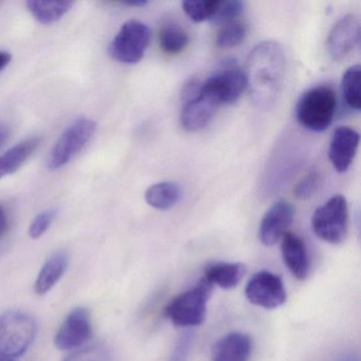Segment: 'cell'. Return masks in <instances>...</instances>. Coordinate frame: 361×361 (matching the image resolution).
<instances>
[{
  "label": "cell",
  "mask_w": 361,
  "mask_h": 361,
  "mask_svg": "<svg viewBox=\"0 0 361 361\" xmlns=\"http://www.w3.org/2000/svg\"><path fill=\"white\" fill-rule=\"evenodd\" d=\"M358 132L348 126H339L334 130L329 142V157L338 173L348 170L359 147Z\"/></svg>",
  "instance_id": "cell-13"
},
{
  "label": "cell",
  "mask_w": 361,
  "mask_h": 361,
  "mask_svg": "<svg viewBox=\"0 0 361 361\" xmlns=\"http://www.w3.org/2000/svg\"><path fill=\"white\" fill-rule=\"evenodd\" d=\"M321 185V176L318 172L308 173L295 188V195L298 200H305L314 196Z\"/></svg>",
  "instance_id": "cell-29"
},
{
  "label": "cell",
  "mask_w": 361,
  "mask_h": 361,
  "mask_svg": "<svg viewBox=\"0 0 361 361\" xmlns=\"http://www.w3.org/2000/svg\"><path fill=\"white\" fill-rule=\"evenodd\" d=\"M187 31L174 20H166L159 30L160 47L168 54H178L189 44Z\"/></svg>",
  "instance_id": "cell-22"
},
{
  "label": "cell",
  "mask_w": 361,
  "mask_h": 361,
  "mask_svg": "<svg viewBox=\"0 0 361 361\" xmlns=\"http://www.w3.org/2000/svg\"><path fill=\"white\" fill-rule=\"evenodd\" d=\"M64 361H111V354L104 344H92L75 350Z\"/></svg>",
  "instance_id": "cell-27"
},
{
  "label": "cell",
  "mask_w": 361,
  "mask_h": 361,
  "mask_svg": "<svg viewBox=\"0 0 361 361\" xmlns=\"http://www.w3.org/2000/svg\"><path fill=\"white\" fill-rule=\"evenodd\" d=\"M9 226V215H8L7 209L3 204H0V238H3L7 234Z\"/></svg>",
  "instance_id": "cell-31"
},
{
  "label": "cell",
  "mask_w": 361,
  "mask_h": 361,
  "mask_svg": "<svg viewBox=\"0 0 361 361\" xmlns=\"http://www.w3.org/2000/svg\"><path fill=\"white\" fill-rule=\"evenodd\" d=\"M283 261L295 278L305 280L310 272V259L303 240L295 234L287 232L281 243Z\"/></svg>",
  "instance_id": "cell-15"
},
{
  "label": "cell",
  "mask_w": 361,
  "mask_h": 361,
  "mask_svg": "<svg viewBox=\"0 0 361 361\" xmlns=\"http://www.w3.org/2000/svg\"><path fill=\"white\" fill-rule=\"evenodd\" d=\"M360 43V22L354 14H348L338 20L327 39L329 56L336 61L346 58Z\"/></svg>",
  "instance_id": "cell-11"
},
{
  "label": "cell",
  "mask_w": 361,
  "mask_h": 361,
  "mask_svg": "<svg viewBox=\"0 0 361 361\" xmlns=\"http://www.w3.org/2000/svg\"><path fill=\"white\" fill-rule=\"evenodd\" d=\"M217 109L219 107L200 94V90L195 97L183 102L181 126L189 133L200 132L210 123Z\"/></svg>",
  "instance_id": "cell-14"
},
{
  "label": "cell",
  "mask_w": 361,
  "mask_h": 361,
  "mask_svg": "<svg viewBox=\"0 0 361 361\" xmlns=\"http://www.w3.org/2000/svg\"><path fill=\"white\" fill-rule=\"evenodd\" d=\"M246 88L244 69L235 61H225L215 73L202 81L200 94L219 109L236 102Z\"/></svg>",
  "instance_id": "cell-4"
},
{
  "label": "cell",
  "mask_w": 361,
  "mask_h": 361,
  "mask_svg": "<svg viewBox=\"0 0 361 361\" xmlns=\"http://www.w3.org/2000/svg\"><path fill=\"white\" fill-rule=\"evenodd\" d=\"M295 219V209L286 200L274 202L262 219L259 238L265 246H274L282 240Z\"/></svg>",
  "instance_id": "cell-12"
},
{
  "label": "cell",
  "mask_w": 361,
  "mask_h": 361,
  "mask_svg": "<svg viewBox=\"0 0 361 361\" xmlns=\"http://www.w3.org/2000/svg\"><path fill=\"white\" fill-rule=\"evenodd\" d=\"M244 1H240V0L219 1L216 13H215L214 18L211 20V23L224 26V25L229 24V23L235 22L244 13Z\"/></svg>",
  "instance_id": "cell-26"
},
{
  "label": "cell",
  "mask_w": 361,
  "mask_h": 361,
  "mask_svg": "<svg viewBox=\"0 0 361 361\" xmlns=\"http://www.w3.org/2000/svg\"><path fill=\"white\" fill-rule=\"evenodd\" d=\"M37 322L28 312L9 310L0 316V361L16 360L32 345Z\"/></svg>",
  "instance_id": "cell-2"
},
{
  "label": "cell",
  "mask_w": 361,
  "mask_h": 361,
  "mask_svg": "<svg viewBox=\"0 0 361 361\" xmlns=\"http://www.w3.org/2000/svg\"><path fill=\"white\" fill-rule=\"evenodd\" d=\"M337 107V96L329 85H318L302 94L295 106V118L300 126L320 133L331 126Z\"/></svg>",
  "instance_id": "cell-3"
},
{
  "label": "cell",
  "mask_w": 361,
  "mask_h": 361,
  "mask_svg": "<svg viewBox=\"0 0 361 361\" xmlns=\"http://www.w3.org/2000/svg\"><path fill=\"white\" fill-rule=\"evenodd\" d=\"M252 352V340L246 334H227L212 348V361H249Z\"/></svg>",
  "instance_id": "cell-16"
},
{
  "label": "cell",
  "mask_w": 361,
  "mask_h": 361,
  "mask_svg": "<svg viewBox=\"0 0 361 361\" xmlns=\"http://www.w3.org/2000/svg\"><path fill=\"white\" fill-rule=\"evenodd\" d=\"M4 361H16V360H4Z\"/></svg>",
  "instance_id": "cell-35"
},
{
  "label": "cell",
  "mask_w": 361,
  "mask_h": 361,
  "mask_svg": "<svg viewBox=\"0 0 361 361\" xmlns=\"http://www.w3.org/2000/svg\"><path fill=\"white\" fill-rule=\"evenodd\" d=\"M41 145L39 137H31L20 141L18 145L0 155V179L18 172L29 158Z\"/></svg>",
  "instance_id": "cell-18"
},
{
  "label": "cell",
  "mask_w": 361,
  "mask_h": 361,
  "mask_svg": "<svg viewBox=\"0 0 361 361\" xmlns=\"http://www.w3.org/2000/svg\"><path fill=\"white\" fill-rule=\"evenodd\" d=\"M312 226L320 240L334 245L343 242L348 228V207L345 197L333 196L319 207L312 215Z\"/></svg>",
  "instance_id": "cell-8"
},
{
  "label": "cell",
  "mask_w": 361,
  "mask_h": 361,
  "mask_svg": "<svg viewBox=\"0 0 361 361\" xmlns=\"http://www.w3.org/2000/svg\"><path fill=\"white\" fill-rule=\"evenodd\" d=\"M190 345H191V339L188 336H185L177 344L176 350H175L170 361H185L188 354H189Z\"/></svg>",
  "instance_id": "cell-30"
},
{
  "label": "cell",
  "mask_w": 361,
  "mask_h": 361,
  "mask_svg": "<svg viewBox=\"0 0 361 361\" xmlns=\"http://www.w3.org/2000/svg\"><path fill=\"white\" fill-rule=\"evenodd\" d=\"M56 216V209H47L37 215L30 227H29V235L32 240H39L49 229Z\"/></svg>",
  "instance_id": "cell-28"
},
{
  "label": "cell",
  "mask_w": 361,
  "mask_h": 361,
  "mask_svg": "<svg viewBox=\"0 0 361 361\" xmlns=\"http://www.w3.org/2000/svg\"><path fill=\"white\" fill-rule=\"evenodd\" d=\"M360 77L361 69L359 65H354L346 69L341 80V90L344 101L350 109L360 111Z\"/></svg>",
  "instance_id": "cell-23"
},
{
  "label": "cell",
  "mask_w": 361,
  "mask_h": 361,
  "mask_svg": "<svg viewBox=\"0 0 361 361\" xmlns=\"http://www.w3.org/2000/svg\"><path fill=\"white\" fill-rule=\"evenodd\" d=\"M247 26L240 20L224 25L216 37V46L221 49H229L240 45L246 39Z\"/></svg>",
  "instance_id": "cell-25"
},
{
  "label": "cell",
  "mask_w": 361,
  "mask_h": 361,
  "mask_svg": "<svg viewBox=\"0 0 361 361\" xmlns=\"http://www.w3.org/2000/svg\"><path fill=\"white\" fill-rule=\"evenodd\" d=\"M12 56L9 52L0 50V73L7 68L8 65L11 63Z\"/></svg>",
  "instance_id": "cell-32"
},
{
  "label": "cell",
  "mask_w": 361,
  "mask_h": 361,
  "mask_svg": "<svg viewBox=\"0 0 361 361\" xmlns=\"http://www.w3.org/2000/svg\"><path fill=\"white\" fill-rule=\"evenodd\" d=\"M151 42L147 25L132 20L122 25L109 46V54L116 62L134 65L140 62Z\"/></svg>",
  "instance_id": "cell-7"
},
{
  "label": "cell",
  "mask_w": 361,
  "mask_h": 361,
  "mask_svg": "<svg viewBox=\"0 0 361 361\" xmlns=\"http://www.w3.org/2000/svg\"><path fill=\"white\" fill-rule=\"evenodd\" d=\"M206 279L200 280L193 288L175 297L164 310L166 318L181 327L197 326L206 318L207 304L212 291Z\"/></svg>",
  "instance_id": "cell-5"
},
{
  "label": "cell",
  "mask_w": 361,
  "mask_h": 361,
  "mask_svg": "<svg viewBox=\"0 0 361 361\" xmlns=\"http://www.w3.org/2000/svg\"><path fill=\"white\" fill-rule=\"evenodd\" d=\"M68 253L64 250L56 251L44 264L35 284L37 295H44L49 293L59 281L63 278L68 268Z\"/></svg>",
  "instance_id": "cell-17"
},
{
  "label": "cell",
  "mask_w": 361,
  "mask_h": 361,
  "mask_svg": "<svg viewBox=\"0 0 361 361\" xmlns=\"http://www.w3.org/2000/svg\"><path fill=\"white\" fill-rule=\"evenodd\" d=\"M92 314L85 307H75L67 314L54 337V344L61 350H71L83 345L92 338Z\"/></svg>",
  "instance_id": "cell-10"
},
{
  "label": "cell",
  "mask_w": 361,
  "mask_h": 361,
  "mask_svg": "<svg viewBox=\"0 0 361 361\" xmlns=\"http://www.w3.org/2000/svg\"><path fill=\"white\" fill-rule=\"evenodd\" d=\"M246 274V267L240 263L217 262L207 266L204 279L211 285H217L223 289H232L240 284Z\"/></svg>",
  "instance_id": "cell-19"
},
{
  "label": "cell",
  "mask_w": 361,
  "mask_h": 361,
  "mask_svg": "<svg viewBox=\"0 0 361 361\" xmlns=\"http://www.w3.org/2000/svg\"><path fill=\"white\" fill-rule=\"evenodd\" d=\"M181 198V189L172 181H161L147 188L145 200L149 206L157 210H170L178 204Z\"/></svg>",
  "instance_id": "cell-20"
},
{
  "label": "cell",
  "mask_w": 361,
  "mask_h": 361,
  "mask_svg": "<svg viewBox=\"0 0 361 361\" xmlns=\"http://www.w3.org/2000/svg\"><path fill=\"white\" fill-rule=\"evenodd\" d=\"M8 137H9V130L3 124H0V147L7 141Z\"/></svg>",
  "instance_id": "cell-33"
},
{
  "label": "cell",
  "mask_w": 361,
  "mask_h": 361,
  "mask_svg": "<svg viewBox=\"0 0 361 361\" xmlns=\"http://www.w3.org/2000/svg\"><path fill=\"white\" fill-rule=\"evenodd\" d=\"M285 64L284 50L278 42H262L251 50L244 71L253 102L261 109H269L278 99Z\"/></svg>",
  "instance_id": "cell-1"
},
{
  "label": "cell",
  "mask_w": 361,
  "mask_h": 361,
  "mask_svg": "<svg viewBox=\"0 0 361 361\" xmlns=\"http://www.w3.org/2000/svg\"><path fill=\"white\" fill-rule=\"evenodd\" d=\"M245 295L253 305L266 310L280 307L286 301L282 279L270 271L253 274L245 289Z\"/></svg>",
  "instance_id": "cell-9"
},
{
  "label": "cell",
  "mask_w": 361,
  "mask_h": 361,
  "mask_svg": "<svg viewBox=\"0 0 361 361\" xmlns=\"http://www.w3.org/2000/svg\"><path fill=\"white\" fill-rule=\"evenodd\" d=\"M75 3L73 1H37L31 0L26 4L31 16L43 25H51L59 22L71 11Z\"/></svg>",
  "instance_id": "cell-21"
},
{
  "label": "cell",
  "mask_w": 361,
  "mask_h": 361,
  "mask_svg": "<svg viewBox=\"0 0 361 361\" xmlns=\"http://www.w3.org/2000/svg\"><path fill=\"white\" fill-rule=\"evenodd\" d=\"M97 122L90 118H78L59 137L47 158V168L58 171L66 166L88 145L97 130Z\"/></svg>",
  "instance_id": "cell-6"
},
{
  "label": "cell",
  "mask_w": 361,
  "mask_h": 361,
  "mask_svg": "<svg viewBox=\"0 0 361 361\" xmlns=\"http://www.w3.org/2000/svg\"><path fill=\"white\" fill-rule=\"evenodd\" d=\"M219 0H198L192 1L187 0L183 1V10L189 16L190 20L194 23H204L209 20L211 22L216 13L219 7Z\"/></svg>",
  "instance_id": "cell-24"
},
{
  "label": "cell",
  "mask_w": 361,
  "mask_h": 361,
  "mask_svg": "<svg viewBox=\"0 0 361 361\" xmlns=\"http://www.w3.org/2000/svg\"><path fill=\"white\" fill-rule=\"evenodd\" d=\"M147 1L145 0H137V1H128V3H123V5L130 6V7L142 8L147 5Z\"/></svg>",
  "instance_id": "cell-34"
}]
</instances>
